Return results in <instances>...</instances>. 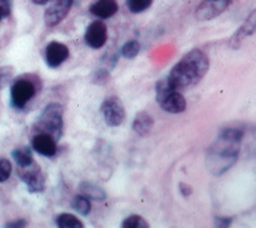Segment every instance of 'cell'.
I'll list each match as a JSON object with an SVG mask.
<instances>
[{
  "label": "cell",
  "mask_w": 256,
  "mask_h": 228,
  "mask_svg": "<svg viewBox=\"0 0 256 228\" xmlns=\"http://www.w3.org/2000/svg\"><path fill=\"white\" fill-rule=\"evenodd\" d=\"M210 69V59L202 50L194 48L182 56L167 75V79L178 91L197 86Z\"/></svg>",
  "instance_id": "1"
},
{
  "label": "cell",
  "mask_w": 256,
  "mask_h": 228,
  "mask_svg": "<svg viewBox=\"0 0 256 228\" xmlns=\"http://www.w3.org/2000/svg\"><path fill=\"white\" fill-rule=\"evenodd\" d=\"M244 131L240 127H226L219 135L208 152V169L215 175H222L234 165L240 154Z\"/></svg>",
  "instance_id": "2"
},
{
  "label": "cell",
  "mask_w": 256,
  "mask_h": 228,
  "mask_svg": "<svg viewBox=\"0 0 256 228\" xmlns=\"http://www.w3.org/2000/svg\"><path fill=\"white\" fill-rule=\"evenodd\" d=\"M64 106L60 103H50L34 123L36 132H43L58 141L64 135Z\"/></svg>",
  "instance_id": "3"
},
{
  "label": "cell",
  "mask_w": 256,
  "mask_h": 228,
  "mask_svg": "<svg viewBox=\"0 0 256 228\" xmlns=\"http://www.w3.org/2000/svg\"><path fill=\"white\" fill-rule=\"evenodd\" d=\"M156 99L164 112L178 114L186 110V99L182 94V91L172 87L167 77L156 82Z\"/></svg>",
  "instance_id": "4"
},
{
  "label": "cell",
  "mask_w": 256,
  "mask_h": 228,
  "mask_svg": "<svg viewBox=\"0 0 256 228\" xmlns=\"http://www.w3.org/2000/svg\"><path fill=\"white\" fill-rule=\"evenodd\" d=\"M36 85L32 79L18 78L10 87V104L14 109H24L36 95Z\"/></svg>",
  "instance_id": "5"
},
{
  "label": "cell",
  "mask_w": 256,
  "mask_h": 228,
  "mask_svg": "<svg viewBox=\"0 0 256 228\" xmlns=\"http://www.w3.org/2000/svg\"><path fill=\"white\" fill-rule=\"evenodd\" d=\"M101 114L109 127H119L124 122L126 109L118 96H110L101 104Z\"/></svg>",
  "instance_id": "6"
},
{
  "label": "cell",
  "mask_w": 256,
  "mask_h": 228,
  "mask_svg": "<svg viewBox=\"0 0 256 228\" xmlns=\"http://www.w3.org/2000/svg\"><path fill=\"white\" fill-rule=\"evenodd\" d=\"M18 175L30 193H42L46 189V175L35 161L26 167H18Z\"/></svg>",
  "instance_id": "7"
},
{
  "label": "cell",
  "mask_w": 256,
  "mask_h": 228,
  "mask_svg": "<svg viewBox=\"0 0 256 228\" xmlns=\"http://www.w3.org/2000/svg\"><path fill=\"white\" fill-rule=\"evenodd\" d=\"M74 0H50L44 11V21L50 28L58 25L60 22L68 17L72 8Z\"/></svg>",
  "instance_id": "8"
},
{
  "label": "cell",
  "mask_w": 256,
  "mask_h": 228,
  "mask_svg": "<svg viewBox=\"0 0 256 228\" xmlns=\"http://www.w3.org/2000/svg\"><path fill=\"white\" fill-rule=\"evenodd\" d=\"M108 41V26L104 21H94L87 26L84 33V42L94 50L102 48Z\"/></svg>",
  "instance_id": "9"
},
{
  "label": "cell",
  "mask_w": 256,
  "mask_h": 228,
  "mask_svg": "<svg viewBox=\"0 0 256 228\" xmlns=\"http://www.w3.org/2000/svg\"><path fill=\"white\" fill-rule=\"evenodd\" d=\"M232 0H203L196 10V17L200 21H208L220 16L229 6Z\"/></svg>",
  "instance_id": "10"
},
{
  "label": "cell",
  "mask_w": 256,
  "mask_h": 228,
  "mask_svg": "<svg viewBox=\"0 0 256 228\" xmlns=\"http://www.w3.org/2000/svg\"><path fill=\"white\" fill-rule=\"evenodd\" d=\"M70 50L66 44L61 42H50L44 50V59L50 68H58L69 59Z\"/></svg>",
  "instance_id": "11"
},
{
  "label": "cell",
  "mask_w": 256,
  "mask_h": 228,
  "mask_svg": "<svg viewBox=\"0 0 256 228\" xmlns=\"http://www.w3.org/2000/svg\"><path fill=\"white\" fill-rule=\"evenodd\" d=\"M32 148L40 156L52 158L57 154V140L43 132H36L32 136Z\"/></svg>",
  "instance_id": "12"
},
{
  "label": "cell",
  "mask_w": 256,
  "mask_h": 228,
  "mask_svg": "<svg viewBox=\"0 0 256 228\" xmlns=\"http://www.w3.org/2000/svg\"><path fill=\"white\" fill-rule=\"evenodd\" d=\"M119 10L116 0H96L90 6V12L100 20H106L116 15Z\"/></svg>",
  "instance_id": "13"
},
{
  "label": "cell",
  "mask_w": 256,
  "mask_h": 228,
  "mask_svg": "<svg viewBox=\"0 0 256 228\" xmlns=\"http://www.w3.org/2000/svg\"><path fill=\"white\" fill-rule=\"evenodd\" d=\"M254 33H255V11L250 13V16L247 17L246 21L240 26V29L232 37L230 46L234 50H237V48L240 47V44L244 41V38L250 37Z\"/></svg>",
  "instance_id": "14"
},
{
  "label": "cell",
  "mask_w": 256,
  "mask_h": 228,
  "mask_svg": "<svg viewBox=\"0 0 256 228\" xmlns=\"http://www.w3.org/2000/svg\"><path fill=\"white\" fill-rule=\"evenodd\" d=\"M132 128L138 136H149L154 128V118L148 112L138 113L132 123Z\"/></svg>",
  "instance_id": "15"
},
{
  "label": "cell",
  "mask_w": 256,
  "mask_h": 228,
  "mask_svg": "<svg viewBox=\"0 0 256 228\" xmlns=\"http://www.w3.org/2000/svg\"><path fill=\"white\" fill-rule=\"evenodd\" d=\"M79 191H80V194L94 201H104L106 200L108 197V193L104 191V188L94 184L92 181H83V183H80Z\"/></svg>",
  "instance_id": "16"
},
{
  "label": "cell",
  "mask_w": 256,
  "mask_h": 228,
  "mask_svg": "<svg viewBox=\"0 0 256 228\" xmlns=\"http://www.w3.org/2000/svg\"><path fill=\"white\" fill-rule=\"evenodd\" d=\"M12 157L18 167H26V166L32 165V163L34 162V157H32V149L26 147L16 148V149L12 152Z\"/></svg>",
  "instance_id": "17"
},
{
  "label": "cell",
  "mask_w": 256,
  "mask_h": 228,
  "mask_svg": "<svg viewBox=\"0 0 256 228\" xmlns=\"http://www.w3.org/2000/svg\"><path fill=\"white\" fill-rule=\"evenodd\" d=\"M56 225L60 228H83L84 223L70 212H62L56 218Z\"/></svg>",
  "instance_id": "18"
},
{
  "label": "cell",
  "mask_w": 256,
  "mask_h": 228,
  "mask_svg": "<svg viewBox=\"0 0 256 228\" xmlns=\"http://www.w3.org/2000/svg\"><path fill=\"white\" fill-rule=\"evenodd\" d=\"M72 207L80 215L87 216L92 211L91 200L83 196V194H78L72 200Z\"/></svg>",
  "instance_id": "19"
},
{
  "label": "cell",
  "mask_w": 256,
  "mask_h": 228,
  "mask_svg": "<svg viewBox=\"0 0 256 228\" xmlns=\"http://www.w3.org/2000/svg\"><path fill=\"white\" fill-rule=\"evenodd\" d=\"M140 51H141L140 42L132 39V41H128L127 43L123 46L122 50H120V52H122V56L126 57V59L134 60V57H138V55L140 53Z\"/></svg>",
  "instance_id": "20"
},
{
  "label": "cell",
  "mask_w": 256,
  "mask_h": 228,
  "mask_svg": "<svg viewBox=\"0 0 256 228\" xmlns=\"http://www.w3.org/2000/svg\"><path fill=\"white\" fill-rule=\"evenodd\" d=\"M150 224L141 215L134 214L130 215L122 222V228H149Z\"/></svg>",
  "instance_id": "21"
},
{
  "label": "cell",
  "mask_w": 256,
  "mask_h": 228,
  "mask_svg": "<svg viewBox=\"0 0 256 228\" xmlns=\"http://www.w3.org/2000/svg\"><path fill=\"white\" fill-rule=\"evenodd\" d=\"M127 8L132 13H142L149 10L153 0H126Z\"/></svg>",
  "instance_id": "22"
},
{
  "label": "cell",
  "mask_w": 256,
  "mask_h": 228,
  "mask_svg": "<svg viewBox=\"0 0 256 228\" xmlns=\"http://www.w3.org/2000/svg\"><path fill=\"white\" fill-rule=\"evenodd\" d=\"M14 73H16V69L13 66H0V90L12 82Z\"/></svg>",
  "instance_id": "23"
},
{
  "label": "cell",
  "mask_w": 256,
  "mask_h": 228,
  "mask_svg": "<svg viewBox=\"0 0 256 228\" xmlns=\"http://www.w3.org/2000/svg\"><path fill=\"white\" fill-rule=\"evenodd\" d=\"M13 166L8 158L0 157V183H4L12 175Z\"/></svg>",
  "instance_id": "24"
},
{
  "label": "cell",
  "mask_w": 256,
  "mask_h": 228,
  "mask_svg": "<svg viewBox=\"0 0 256 228\" xmlns=\"http://www.w3.org/2000/svg\"><path fill=\"white\" fill-rule=\"evenodd\" d=\"M0 10L6 19L10 17L13 11V0H0Z\"/></svg>",
  "instance_id": "25"
},
{
  "label": "cell",
  "mask_w": 256,
  "mask_h": 228,
  "mask_svg": "<svg viewBox=\"0 0 256 228\" xmlns=\"http://www.w3.org/2000/svg\"><path fill=\"white\" fill-rule=\"evenodd\" d=\"M178 191H180V193H182V197H190L192 194H193V188H192V185L186 184V183H180L178 184Z\"/></svg>",
  "instance_id": "26"
},
{
  "label": "cell",
  "mask_w": 256,
  "mask_h": 228,
  "mask_svg": "<svg viewBox=\"0 0 256 228\" xmlns=\"http://www.w3.org/2000/svg\"><path fill=\"white\" fill-rule=\"evenodd\" d=\"M28 224V220H25V219H17V220H13V222L6 223V228H24V227H26Z\"/></svg>",
  "instance_id": "27"
},
{
  "label": "cell",
  "mask_w": 256,
  "mask_h": 228,
  "mask_svg": "<svg viewBox=\"0 0 256 228\" xmlns=\"http://www.w3.org/2000/svg\"><path fill=\"white\" fill-rule=\"evenodd\" d=\"M232 224L230 218H218L216 219V225H220V227H228Z\"/></svg>",
  "instance_id": "28"
},
{
  "label": "cell",
  "mask_w": 256,
  "mask_h": 228,
  "mask_svg": "<svg viewBox=\"0 0 256 228\" xmlns=\"http://www.w3.org/2000/svg\"><path fill=\"white\" fill-rule=\"evenodd\" d=\"M34 4H38V6H44V4H48L50 0H32Z\"/></svg>",
  "instance_id": "29"
},
{
  "label": "cell",
  "mask_w": 256,
  "mask_h": 228,
  "mask_svg": "<svg viewBox=\"0 0 256 228\" xmlns=\"http://www.w3.org/2000/svg\"><path fill=\"white\" fill-rule=\"evenodd\" d=\"M6 19V17H4V15H3V12H2V10H0V21H2V20H4Z\"/></svg>",
  "instance_id": "30"
}]
</instances>
